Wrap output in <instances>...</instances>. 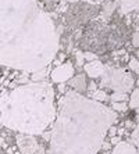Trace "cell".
Masks as SVG:
<instances>
[{
  "instance_id": "8992f818",
  "label": "cell",
  "mask_w": 139,
  "mask_h": 154,
  "mask_svg": "<svg viewBox=\"0 0 139 154\" xmlns=\"http://www.w3.org/2000/svg\"><path fill=\"white\" fill-rule=\"evenodd\" d=\"M129 107L131 108L139 107V89H136L135 92L132 93L131 99H129Z\"/></svg>"
},
{
  "instance_id": "3957f363",
  "label": "cell",
  "mask_w": 139,
  "mask_h": 154,
  "mask_svg": "<svg viewBox=\"0 0 139 154\" xmlns=\"http://www.w3.org/2000/svg\"><path fill=\"white\" fill-rule=\"evenodd\" d=\"M109 82L111 88L117 89V92H125L132 86L131 76H128V74H125L124 71H114L111 74Z\"/></svg>"
},
{
  "instance_id": "277c9868",
  "label": "cell",
  "mask_w": 139,
  "mask_h": 154,
  "mask_svg": "<svg viewBox=\"0 0 139 154\" xmlns=\"http://www.w3.org/2000/svg\"><path fill=\"white\" fill-rule=\"evenodd\" d=\"M72 72H74V69H72V67L70 64H64L61 65V67H57V68L53 71V74H52V78H53L54 82H64V81H67L70 76L72 75Z\"/></svg>"
},
{
  "instance_id": "8fae6325",
  "label": "cell",
  "mask_w": 139,
  "mask_h": 154,
  "mask_svg": "<svg viewBox=\"0 0 139 154\" xmlns=\"http://www.w3.org/2000/svg\"><path fill=\"white\" fill-rule=\"evenodd\" d=\"M95 99H97V100H104L106 99V93L104 92H102V90H95Z\"/></svg>"
},
{
  "instance_id": "52a82bcc",
  "label": "cell",
  "mask_w": 139,
  "mask_h": 154,
  "mask_svg": "<svg viewBox=\"0 0 139 154\" xmlns=\"http://www.w3.org/2000/svg\"><path fill=\"white\" fill-rule=\"evenodd\" d=\"M72 86H74L75 89H78V90L84 89V88H85V78H84V75L75 78L74 81H72Z\"/></svg>"
},
{
  "instance_id": "7c38bea8",
  "label": "cell",
  "mask_w": 139,
  "mask_h": 154,
  "mask_svg": "<svg viewBox=\"0 0 139 154\" xmlns=\"http://www.w3.org/2000/svg\"><path fill=\"white\" fill-rule=\"evenodd\" d=\"M138 85H139V79H138Z\"/></svg>"
},
{
  "instance_id": "30bf717a",
  "label": "cell",
  "mask_w": 139,
  "mask_h": 154,
  "mask_svg": "<svg viewBox=\"0 0 139 154\" xmlns=\"http://www.w3.org/2000/svg\"><path fill=\"white\" fill-rule=\"evenodd\" d=\"M129 67H131V68L134 69L135 72H139V63L135 60V58H132V60H131V63H129Z\"/></svg>"
},
{
  "instance_id": "ba28073f",
  "label": "cell",
  "mask_w": 139,
  "mask_h": 154,
  "mask_svg": "<svg viewBox=\"0 0 139 154\" xmlns=\"http://www.w3.org/2000/svg\"><path fill=\"white\" fill-rule=\"evenodd\" d=\"M111 99H113V101H124L125 99H127V94H124V93H114Z\"/></svg>"
},
{
  "instance_id": "7a4b0ae2",
  "label": "cell",
  "mask_w": 139,
  "mask_h": 154,
  "mask_svg": "<svg viewBox=\"0 0 139 154\" xmlns=\"http://www.w3.org/2000/svg\"><path fill=\"white\" fill-rule=\"evenodd\" d=\"M45 83L39 86L21 88L11 94V103L2 106V119L11 128L29 133H40L53 117V92Z\"/></svg>"
},
{
  "instance_id": "6da1fadb",
  "label": "cell",
  "mask_w": 139,
  "mask_h": 154,
  "mask_svg": "<svg viewBox=\"0 0 139 154\" xmlns=\"http://www.w3.org/2000/svg\"><path fill=\"white\" fill-rule=\"evenodd\" d=\"M114 119V112L97 101L67 94L49 154H96Z\"/></svg>"
},
{
  "instance_id": "5b68a950",
  "label": "cell",
  "mask_w": 139,
  "mask_h": 154,
  "mask_svg": "<svg viewBox=\"0 0 139 154\" xmlns=\"http://www.w3.org/2000/svg\"><path fill=\"white\" fill-rule=\"evenodd\" d=\"M85 69H86V72H88L90 76H99V75L103 74L104 67L100 64L99 61H93V63H90V64L85 65Z\"/></svg>"
},
{
  "instance_id": "9c48e42d",
  "label": "cell",
  "mask_w": 139,
  "mask_h": 154,
  "mask_svg": "<svg viewBox=\"0 0 139 154\" xmlns=\"http://www.w3.org/2000/svg\"><path fill=\"white\" fill-rule=\"evenodd\" d=\"M113 107H114V110H117V111H125L128 106H127L125 103H114L113 104Z\"/></svg>"
}]
</instances>
